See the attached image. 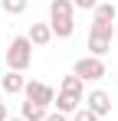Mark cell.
<instances>
[{
	"instance_id": "8",
	"label": "cell",
	"mask_w": 118,
	"mask_h": 121,
	"mask_svg": "<svg viewBox=\"0 0 118 121\" xmlns=\"http://www.w3.org/2000/svg\"><path fill=\"white\" fill-rule=\"evenodd\" d=\"M0 88H3L7 95H20V92L26 88V79H23L20 72H7V75L0 79Z\"/></svg>"
},
{
	"instance_id": "17",
	"label": "cell",
	"mask_w": 118,
	"mask_h": 121,
	"mask_svg": "<svg viewBox=\"0 0 118 121\" xmlns=\"http://www.w3.org/2000/svg\"><path fill=\"white\" fill-rule=\"evenodd\" d=\"M43 121H66V115H62V111H49Z\"/></svg>"
},
{
	"instance_id": "12",
	"label": "cell",
	"mask_w": 118,
	"mask_h": 121,
	"mask_svg": "<svg viewBox=\"0 0 118 121\" xmlns=\"http://www.w3.org/2000/svg\"><path fill=\"white\" fill-rule=\"evenodd\" d=\"M0 7H3V13H10V17H20V13L30 7V0H0Z\"/></svg>"
},
{
	"instance_id": "13",
	"label": "cell",
	"mask_w": 118,
	"mask_h": 121,
	"mask_svg": "<svg viewBox=\"0 0 118 121\" xmlns=\"http://www.w3.org/2000/svg\"><path fill=\"white\" fill-rule=\"evenodd\" d=\"M82 85H85V82L79 79V75H66V79H62V85H59V92H72V95H82Z\"/></svg>"
},
{
	"instance_id": "15",
	"label": "cell",
	"mask_w": 118,
	"mask_h": 121,
	"mask_svg": "<svg viewBox=\"0 0 118 121\" xmlns=\"http://www.w3.org/2000/svg\"><path fill=\"white\" fill-rule=\"evenodd\" d=\"M72 121H98V115H92L89 108H79L76 115H72Z\"/></svg>"
},
{
	"instance_id": "7",
	"label": "cell",
	"mask_w": 118,
	"mask_h": 121,
	"mask_svg": "<svg viewBox=\"0 0 118 121\" xmlns=\"http://www.w3.org/2000/svg\"><path fill=\"white\" fill-rule=\"evenodd\" d=\"M26 39L33 43V46H46V43L53 39V30H49V23H33V26H30V33H26Z\"/></svg>"
},
{
	"instance_id": "9",
	"label": "cell",
	"mask_w": 118,
	"mask_h": 121,
	"mask_svg": "<svg viewBox=\"0 0 118 121\" xmlns=\"http://www.w3.org/2000/svg\"><path fill=\"white\" fill-rule=\"evenodd\" d=\"M46 115H49V108L33 105V101H23V108H20V118H23V121H43Z\"/></svg>"
},
{
	"instance_id": "4",
	"label": "cell",
	"mask_w": 118,
	"mask_h": 121,
	"mask_svg": "<svg viewBox=\"0 0 118 121\" xmlns=\"http://www.w3.org/2000/svg\"><path fill=\"white\" fill-rule=\"evenodd\" d=\"M23 95H26V101H33V105H43V108H49V105L56 101V92H53V85H46V82H26Z\"/></svg>"
},
{
	"instance_id": "19",
	"label": "cell",
	"mask_w": 118,
	"mask_h": 121,
	"mask_svg": "<svg viewBox=\"0 0 118 121\" xmlns=\"http://www.w3.org/2000/svg\"><path fill=\"white\" fill-rule=\"evenodd\" d=\"M7 121H23V118H7Z\"/></svg>"
},
{
	"instance_id": "10",
	"label": "cell",
	"mask_w": 118,
	"mask_h": 121,
	"mask_svg": "<svg viewBox=\"0 0 118 121\" xmlns=\"http://www.w3.org/2000/svg\"><path fill=\"white\" fill-rule=\"evenodd\" d=\"M108 49H112V39H105V36H92V33H89V52H92L95 59H102Z\"/></svg>"
},
{
	"instance_id": "5",
	"label": "cell",
	"mask_w": 118,
	"mask_h": 121,
	"mask_svg": "<svg viewBox=\"0 0 118 121\" xmlns=\"http://www.w3.org/2000/svg\"><path fill=\"white\" fill-rule=\"evenodd\" d=\"M85 108H89L92 115L102 118V115H108V111H112V95H108V92H102V88H95V92H89V95H85Z\"/></svg>"
},
{
	"instance_id": "1",
	"label": "cell",
	"mask_w": 118,
	"mask_h": 121,
	"mask_svg": "<svg viewBox=\"0 0 118 121\" xmlns=\"http://www.w3.org/2000/svg\"><path fill=\"white\" fill-rule=\"evenodd\" d=\"M72 0H49V30L59 39H69L76 33V20H72Z\"/></svg>"
},
{
	"instance_id": "3",
	"label": "cell",
	"mask_w": 118,
	"mask_h": 121,
	"mask_svg": "<svg viewBox=\"0 0 118 121\" xmlns=\"http://www.w3.org/2000/svg\"><path fill=\"white\" fill-rule=\"evenodd\" d=\"M72 75H79L82 82H98L108 75V69H105V62L95 59V56H82V59L72 65Z\"/></svg>"
},
{
	"instance_id": "6",
	"label": "cell",
	"mask_w": 118,
	"mask_h": 121,
	"mask_svg": "<svg viewBox=\"0 0 118 121\" xmlns=\"http://www.w3.org/2000/svg\"><path fill=\"white\" fill-rule=\"evenodd\" d=\"M79 101H82V95H72V92H59V98L53 101V105H56V111H62V115H76V111H79Z\"/></svg>"
},
{
	"instance_id": "18",
	"label": "cell",
	"mask_w": 118,
	"mask_h": 121,
	"mask_svg": "<svg viewBox=\"0 0 118 121\" xmlns=\"http://www.w3.org/2000/svg\"><path fill=\"white\" fill-rule=\"evenodd\" d=\"M0 121H7V105L0 101Z\"/></svg>"
},
{
	"instance_id": "16",
	"label": "cell",
	"mask_w": 118,
	"mask_h": 121,
	"mask_svg": "<svg viewBox=\"0 0 118 121\" xmlns=\"http://www.w3.org/2000/svg\"><path fill=\"white\" fill-rule=\"evenodd\" d=\"M98 3H102V0H72V7H76V10H95Z\"/></svg>"
},
{
	"instance_id": "14",
	"label": "cell",
	"mask_w": 118,
	"mask_h": 121,
	"mask_svg": "<svg viewBox=\"0 0 118 121\" xmlns=\"http://www.w3.org/2000/svg\"><path fill=\"white\" fill-rule=\"evenodd\" d=\"M92 36H105V39H112V36H115V23L92 20Z\"/></svg>"
},
{
	"instance_id": "2",
	"label": "cell",
	"mask_w": 118,
	"mask_h": 121,
	"mask_svg": "<svg viewBox=\"0 0 118 121\" xmlns=\"http://www.w3.org/2000/svg\"><path fill=\"white\" fill-rule=\"evenodd\" d=\"M30 62H33V43L26 36H13L10 46H7V65H10V72H26Z\"/></svg>"
},
{
	"instance_id": "11",
	"label": "cell",
	"mask_w": 118,
	"mask_h": 121,
	"mask_svg": "<svg viewBox=\"0 0 118 121\" xmlns=\"http://www.w3.org/2000/svg\"><path fill=\"white\" fill-rule=\"evenodd\" d=\"M92 13H95V20H102V23H115V17H118V10H115V3H112V0L98 3Z\"/></svg>"
}]
</instances>
